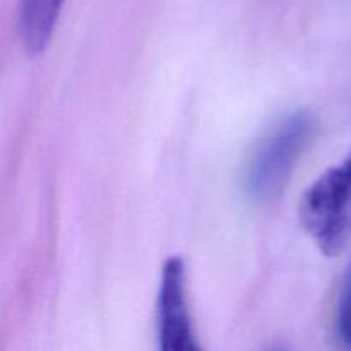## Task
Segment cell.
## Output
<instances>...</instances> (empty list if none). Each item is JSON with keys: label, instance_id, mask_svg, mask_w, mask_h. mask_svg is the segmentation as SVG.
I'll list each match as a JSON object with an SVG mask.
<instances>
[{"label": "cell", "instance_id": "1", "mask_svg": "<svg viewBox=\"0 0 351 351\" xmlns=\"http://www.w3.org/2000/svg\"><path fill=\"white\" fill-rule=\"evenodd\" d=\"M317 122L307 110H297L269 127L250 151L242 173V189L252 202L276 197L314 141Z\"/></svg>", "mask_w": 351, "mask_h": 351}, {"label": "cell", "instance_id": "2", "mask_svg": "<svg viewBox=\"0 0 351 351\" xmlns=\"http://www.w3.org/2000/svg\"><path fill=\"white\" fill-rule=\"evenodd\" d=\"M300 221L326 257L345 250L351 239V151L307 189Z\"/></svg>", "mask_w": 351, "mask_h": 351}, {"label": "cell", "instance_id": "3", "mask_svg": "<svg viewBox=\"0 0 351 351\" xmlns=\"http://www.w3.org/2000/svg\"><path fill=\"white\" fill-rule=\"evenodd\" d=\"M156 336L163 351L199 350L187 300V274L182 257L163 263L156 300Z\"/></svg>", "mask_w": 351, "mask_h": 351}, {"label": "cell", "instance_id": "4", "mask_svg": "<svg viewBox=\"0 0 351 351\" xmlns=\"http://www.w3.org/2000/svg\"><path fill=\"white\" fill-rule=\"evenodd\" d=\"M65 2L67 0H19L17 31L29 57H38L48 48Z\"/></svg>", "mask_w": 351, "mask_h": 351}, {"label": "cell", "instance_id": "5", "mask_svg": "<svg viewBox=\"0 0 351 351\" xmlns=\"http://www.w3.org/2000/svg\"><path fill=\"white\" fill-rule=\"evenodd\" d=\"M336 326H338L339 338L351 348V266L348 274H346L345 285H343L341 297H339Z\"/></svg>", "mask_w": 351, "mask_h": 351}]
</instances>
